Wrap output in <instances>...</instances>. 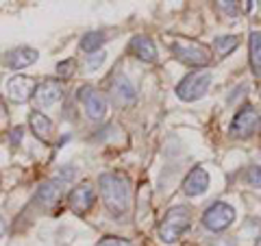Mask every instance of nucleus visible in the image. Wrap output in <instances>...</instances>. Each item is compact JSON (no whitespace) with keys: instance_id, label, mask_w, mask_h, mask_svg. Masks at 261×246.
<instances>
[{"instance_id":"1","label":"nucleus","mask_w":261,"mask_h":246,"mask_svg":"<svg viewBox=\"0 0 261 246\" xmlns=\"http://www.w3.org/2000/svg\"><path fill=\"white\" fill-rule=\"evenodd\" d=\"M98 187H100V196L107 209L113 216L126 214L130 207V185L126 175L122 172H105L98 179Z\"/></svg>"},{"instance_id":"2","label":"nucleus","mask_w":261,"mask_h":246,"mask_svg":"<svg viewBox=\"0 0 261 246\" xmlns=\"http://www.w3.org/2000/svg\"><path fill=\"white\" fill-rule=\"evenodd\" d=\"M172 53L181 63L192 65V68H205L211 63V51L205 44H196L190 39H174L172 42Z\"/></svg>"},{"instance_id":"3","label":"nucleus","mask_w":261,"mask_h":246,"mask_svg":"<svg viewBox=\"0 0 261 246\" xmlns=\"http://www.w3.org/2000/svg\"><path fill=\"white\" fill-rule=\"evenodd\" d=\"M187 229H190V209L187 207H172L159 225V237L166 244H174Z\"/></svg>"},{"instance_id":"4","label":"nucleus","mask_w":261,"mask_h":246,"mask_svg":"<svg viewBox=\"0 0 261 246\" xmlns=\"http://www.w3.org/2000/svg\"><path fill=\"white\" fill-rule=\"evenodd\" d=\"M211 85V72L207 70H196L192 75L183 77V81L176 85V96L185 103H194L207 94Z\"/></svg>"},{"instance_id":"5","label":"nucleus","mask_w":261,"mask_h":246,"mask_svg":"<svg viewBox=\"0 0 261 246\" xmlns=\"http://www.w3.org/2000/svg\"><path fill=\"white\" fill-rule=\"evenodd\" d=\"M233 220H235V209L228 203L218 201L205 211V216H202V225H205L209 231L220 233V231H224L226 227H231Z\"/></svg>"},{"instance_id":"6","label":"nucleus","mask_w":261,"mask_h":246,"mask_svg":"<svg viewBox=\"0 0 261 246\" xmlns=\"http://www.w3.org/2000/svg\"><path fill=\"white\" fill-rule=\"evenodd\" d=\"M76 98L83 103L89 120H102L105 118V113H107V101H105V96L98 92L96 87L83 85L81 89H76Z\"/></svg>"},{"instance_id":"7","label":"nucleus","mask_w":261,"mask_h":246,"mask_svg":"<svg viewBox=\"0 0 261 246\" xmlns=\"http://www.w3.org/2000/svg\"><path fill=\"white\" fill-rule=\"evenodd\" d=\"M70 201V209L74 211V214H87L89 209H92V205L96 201V192H94V185L89 181H83L79 183L74 190L70 192L68 196Z\"/></svg>"},{"instance_id":"8","label":"nucleus","mask_w":261,"mask_h":246,"mask_svg":"<svg viewBox=\"0 0 261 246\" xmlns=\"http://www.w3.org/2000/svg\"><path fill=\"white\" fill-rule=\"evenodd\" d=\"M35 89H37V85L31 77L15 75L7 81V94H9L13 103H27L29 98L35 96Z\"/></svg>"},{"instance_id":"9","label":"nucleus","mask_w":261,"mask_h":246,"mask_svg":"<svg viewBox=\"0 0 261 246\" xmlns=\"http://www.w3.org/2000/svg\"><path fill=\"white\" fill-rule=\"evenodd\" d=\"M255 127H257V111L252 107H242L238 113H235V118L231 122V135L246 139L252 135Z\"/></svg>"},{"instance_id":"10","label":"nucleus","mask_w":261,"mask_h":246,"mask_svg":"<svg viewBox=\"0 0 261 246\" xmlns=\"http://www.w3.org/2000/svg\"><path fill=\"white\" fill-rule=\"evenodd\" d=\"M111 98L118 107H128V105H133L135 98H137L135 85L130 83L124 75H118L111 81Z\"/></svg>"},{"instance_id":"11","label":"nucleus","mask_w":261,"mask_h":246,"mask_svg":"<svg viewBox=\"0 0 261 246\" xmlns=\"http://www.w3.org/2000/svg\"><path fill=\"white\" fill-rule=\"evenodd\" d=\"M37 57L39 55H37L35 48L18 46V48H13V51H9L5 55V65L7 68H11V70H24V68H29L31 63H35Z\"/></svg>"},{"instance_id":"12","label":"nucleus","mask_w":261,"mask_h":246,"mask_svg":"<svg viewBox=\"0 0 261 246\" xmlns=\"http://www.w3.org/2000/svg\"><path fill=\"white\" fill-rule=\"evenodd\" d=\"M61 98H63V85L57 79H46L35 89V101L39 107H50V105L61 101Z\"/></svg>"},{"instance_id":"13","label":"nucleus","mask_w":261,"mask_h":246,"mask_svg":"<svg viewBox=\"0 0 261 246\" xmlns=\"http://www.w3.org/2000/svg\"><path fill=\"white\" fill-rule=\"evenodd\" d=\"M207 187H209V175H207V170L200 168V166L192 168L190 175H187L185 181H183L185 196H200V194L207 192Z\"/></svg>"},{"instance_id":"14","label":"nucleus","mask_w":261,"mask_h":246,"mask_svg":"<svg viewBox=\"0 0 261 246\" xmlns=\"http://www.w3.org/2000/svg\"><path fill=\"white\" fill-rule=\"evenodd\" d=\"M128 51L142 61H148V63L157 61V46H154L152 39L146 37V35H135L128 44Z\"/></svg>"},{"instance_id":"15","label":"nucleus","mask_w":261,"mask_h":246,"mask_svg":"<svg viewBox=\"0 0 261 246\" xmlns=\"http://www.w3.org/2000/svg\"><path fill=\"white\" fill-rule=\"evenodd\" d=\"M63 194V183L59 181V179H53V181H46L42 187L37 190L35 194V201L42 205V207H53V205L59 201V196Z\"/></svg>"},{"instance_id":"16","label":"nucleus","mask_w":261,"mask_h":246,"mask_svg":"<svg viewBox=\"0 0 261 246\" xmlns=\"http://www.w3.org/2000/svg\"><path fill=\"white\" fill-rule=\"evenodd\" d=\"M29 125H31V131L39 142H48L53 135V122L48 116H44L42 111H31L29 116Z\"/></svg>"},{"instance_id":"17","label":"nucleus","mask_w":261,"mask_h":246,"mask_svg":"<svg viewBox=\"0 0 261 246\" xmlns=\"http://www.w3.org/2000/svg\"><path fill=\"white\" fill-rule=\"evenodd\" d=\"M248 55H250V68L252 75L261 77V31H252L248 37Z\"/></svg>"},{"instance_id":"18","label":"nucleus","mask_w":261,"mask_h":246,"mask_svg":"<svg viewBox=\"0 0 261 246\" xmlns=\"http://www.w3.org/2000/svg\"><path fill=\"white\" fill-rule=\"evenodd\" d=\"M107 39H105V33L102 31H89L83 35V39H81V51L85 53H98V48H100Z\"/></svg>"},{"instance_id":"19","label":"nucleus","mask_w":261,"mask_h":246,"mask_svg":"<svg viewBox=\"0 0 261 246\" xmlns=\"http://www.w3.org/2000/svg\"><path fill=\"white\" fill-rule=\"evenodd\" d=\"M238 44H240L238 35H224V37H216L214 39V48H216V53L220 57H224V55H228L231 51H235Z\"/></svg>"},{"instance_id":"20","label":"nucleus","mask_w":261,"mask_h":246,"mask_svg":"<svg viewBox=\"0 0 261 246\" xmlns=\"http://www.w3.org/2000/svg\"><path fill=\"white\" fill-rule=\"evenodd\" d=\"M246 183L255 190H261V168L259 166H250L246 170Z\"/></svg>"},{"instance_id":"21","label":"nucleus","mask_w":261,"mask_h":246,"mask_svg":"<svg viewBox=\"0 0 261 246\" xmlns=\"http://www.w3.org/2000/svg\"><path fill=\"white\" fill-rule=\"evenodd\" d=\"M102 61H105V53H100V51H98V53H94L92 57H87V63H85V68H87L89 72H92V70H96V68H100V65H102Z\"/></svg>"},{"instance_id":"22","label":"nucleus","mask_w":261,"mask_h":246,"mask_svg":"<svg viewBox=\"0 0 261 246\" xmlns=\"http://www.w3.org/2000/svg\"><path fill=\"white\" fill-rule=\"evenodd\" d=\"M57 72H59V77H63V79L72 77V75H74V61H72V59L61 61L59 65H57Z\"/></svg>"},{"instance_id":"23","label":"nucleus","mask_w":261,"mask_h":246,"mask_svg":"<svg viewBox=\"0 0 261 246\" xmlns=\"http://www.w3.org/2000/svg\"><path fill=\"white\" fill-rule=\"evenodd\" d=\"M96 246H130V242H128V240H122V237L107 235V237H102V240L98 242Z\"/></svg>"},{"instance_id":"24","label":"nucleus","mask_w":261,"mask_h":246,"mask_svg":"<svg viewBox=\"0 0 261 246\" xmlns=\"http://www.w3.org/2000/svg\"><path fill=\"white\" fill-rule=\"evenodd\" d=\"M218 7H220V9H222L224 13H228V15H238V11H240L238 3H231V0H222V3H218Z\"/></svg>"},{"instance_id":"25","label":"nucleus","mask_w":261,"mask_h":246,"mask_svg":"<svg viewBox=\"0 0 261 246\" xmlns=\"http://www.w3.org/2000/svg\"><path fill=\"white\" fill-rule=\"evenodd\" d=\"M72 177H74V168H63L61 172H59V181L65 185L68 181H72Z\"/></svg>"},{"instance_id":"26","label":"nucleus","mask_w":261,"mask_h":246,"mask_svg":"<svg viewBox=\"0 0 261 246\" xmlns=\"http://www.w3.org/2000/svg\"><path fill=\"white\" fill-rule=\"evenodd\" d=\"M9 139H11V144H20V139H22V129H20V127H18V129H13Z\"/></svg>"},{"instance_id":"27","label":"nucleus","mask_w":261,"mask_h":246,"mask_svg":"<svg viewBox=\"0 0 261 246\" xmlns=\"http://www.w3.org/2000/svg\"><path fill=\"white\" fill-rule=\"evenodd\" d=\"M5 231H7V223H5V218L0 216V237L5 235Z\"/></svg>"},{"instance_id":"28","label":"nucleus","mask_w":261,"mask_h":246,"mask_svg":"<svg viewBox=\"0 0 261 246\" xmlns=\"http://www.w3.org/2000/svg\"><path fill=\"white\" fill-rule=\"evenodd\" d=\"M7 116V109H5V103H3V98H0V120H3Z\"/></svg>"},{"instance_id":"29","label":"nucleus","mask_w":261,"mask_h":246,"mask_svg":"<svg viewBox=\"0 0 261 246\" xmlns=\"http://www.w3.org/2000/svg\"><path fill=\"white\" fill-rule=\"evenodd\" d=\"M255 246H261V237H259V242H257V244H255Z\"/></svg>"}]
</instances>
